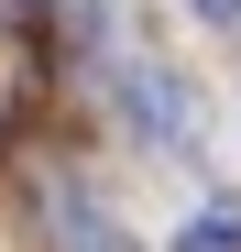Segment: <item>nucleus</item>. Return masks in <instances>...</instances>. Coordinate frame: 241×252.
Listing matches in <instances>:
<instances>
[{
    "mask_svg": "<svg viewBox=\"0 0 241 252\" xmlns=\"http://www.w3.org/2000/svg\"><path fill=\"white\" fill-rule=\"evenodd\" d=\"M120 121H132L153 154H197V143H209V99H197L186 66H165V55H132V66H120Z\"/></svg>",
    "mask_w": 241,
    "mask_h": 252,
    "instance_id": "f257e3e1",
    "label": "nucleus"
},
{
    "mask_svg": "<svg viewBox=\"0 0 241 252\" xmlns=\"http://www.w3.org/2000/svg\"><path fill=\"white\" fill-rule=\"evenodd\" d=\"M176 252H241V208H197L176 230Z\"/></svg>",
    "mask_w": 241,
    "mask_h": 252,
    "instance_id": "f03ea898",
    "label": "nucleus"
},
{
    "mask_svg": "<svg viewBox=\"0 0 241 252\" xmlns=\"http://www.w3.org/2000/svg\"><path fill=\"white\" fill-rule=\"evenodd\" d=\"M186 11H197V22H241V0H186Z\"/></svg>",
    "mask_w": 241,
    "mask_h": 252,
    "instance_id": "7ed1b4c3",
    "label": "nucleus"
}]
</instances>
